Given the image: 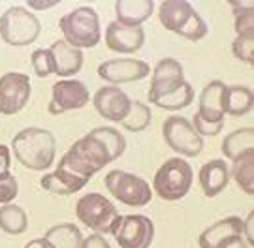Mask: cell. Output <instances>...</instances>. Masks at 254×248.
<instances>
[{
	"label": "cell",
	"mask_w": 254,
	"mask_h": 248,
	"mask_svg": "<svg viewBox=\"0 0 254 248\" xmlns=\"http://www.w3.org/2000/svg\"><path fill=\"white\" fill-rule=\"evenodd\" d=\"M11 154L32 171H47L55 164L57 141L49 130L30 126L17 132L11 139Z\"/></svg>",
	"instance_id": "cell-1"
},
{
	"label": "cell",
	"mask_w": 254,
	"mask_h": 248,
	"mask_svg": "<svg viewBox=\"0 0 254 248\" xmlns=\"http://www.w3.org/2000/svg\"><path fill=\"white\" fill-rule=\"evenodd\" d=\"M111 162H115V160L108 147L92 132H89L85 138L77 139L70 147V150H66V154L59 160L57 167L75 175V177L91 181L92 175L98 173Z\"/></svg>",
	"instance_id": "cell-2"
},
{
	"label": "cell",
	"mask_w": 254,
	"mask_h": 248,
	"mask_svg": "<svg viewBox=\"0 0 254 248\" xmlns=\"http://www.w3.org/2000/svg\"><path fill=\"white\" fill-rule=\"evenodd\" d=\"M158 21L166 30L177 36L200 42L207 36L209 28L200 13L187 0H164L158 8Z\"/></svg>",
	"instance_id": "cell-3"
},
{
	"label": "cell",
	"mask_w": 254,
	"mask_h": 248,
	"mask_svg": "<svg viewBox=\"0 0 254 248\" xmlns=\"http://www.w3.org/2000/svg\"><path fill=\"white\" fill-rule=\"evenodd\" d=\"M59 27L64 36V42L79 51L96 47L102 40L100 17L96 9L91 6H79L68 11L61 17Z\"/></svg>",
	"instance_id": "cell-4"
},
{
	"label": "cell",
	"mask_w": 254,
	"mask_h": 248,
	"mask_svg": "<svg viewBox=\"0 0 254 248\" xmlns=\"http://www.w3.org/2000/svg\"><path fill=\"white\" fill-rule=\"evenodd\" d=\"M192 179V167L185 158H170L156 169L153 190L164 201H179L190 192Z\"/></svg>",
	"instance_id": "cell-5"
},
{
	"label": "cell",
	"mask_w": 254,
	"mask_h": 248,
	"mask_svg": "<svg viewBox=\"0 0 254 248\" xmlns=\"http://www.w3.org/2000/svg\"><path fill=\"white\" fill-rule=\"evenodd\" d=\"M40 19L23 6H11L0 15V38L8 46H30L40 38Z\"/></svg>",
	"instance_id": "cell-6"
},
{
	"label": "cell",
	"mask_w": 254,
	"mask_h": 248,
	"mask_svg": "<svg viewBox=\"0 0 254 248\" xmlns=\"http://www.w3.org/2000/svg\"><path fill=\"white\" fill-rule=\"evenodd\" d=\"M75 216L85 228L92 233H111V228L119 218V211L106 196L98 192H89L81 196L75 203Z\"/></svg>",
	"instance_id": "cell-7"
},
{
	"label": "cell",
	"mask_w": 254,
	"mask_h": 248,
	"mask_svg": "<svg viewBox=\"0 0 254 248\" xmlns=\"http://www.w3.org/2000/svg\"><path fill=\"white\" fill-rule=\"evenodd\" d=\"M106 188L109 194L123 205L128 207H143L153 199V188L145 179L123 169H113L106 175Z\"/></svg>",
	"instance_id": "cell-8"
},
{
	"label": "cell",
	"mask_w": 254,
	"mask_h": 248,
	"mask_svg": "<svg viewBox=\"0 0 254 248\" xmlns=\"http://www.w3.org/2000/svg\"><path fill=\"white\" fill-rule=\"evenodd\" d=\"M162 138L173 152L185 158H196L203 150V138L194 130L192 122L181 115H172L164 120Z\"/></svg>",
	"instance_id": "cell-9"
},
{
	"label": "cell",
	"mask_w": 254,
	"mask_h": 248,
	"mask_svg": "<svg viewBox=\"0 0 254 248\" xmlns=\"http://www.w3.org/2000/svg\"><path fill=\"white\" fill-rule=\"evenodd\" d=\"M111 235L121 248H151L154 241V224L145 214H119Z\"/></svg>",
	"instance_id": "cell-10"
},
{
	"label": "cell",
	"mask_w": 254,
	"mask_h": 248,
	"mask_svg": "<svg viewBox=\"0 0 254 248\" xmlns=\"http://www.w3.org/2000/svg\"><path fill=\"white\" fill-rule=\"evenodd\" d=\"M30 77L21 72H8L0 77V113L17 115L30 100Z\"/></svg>",
	"instance_id": "cell-11"
},
{
	"label": "cell",
	"mask_w": 254,
	"mask_h": 248,
	"mask_svg": "<svg viewBox=\"0 0 254 248\" xmlns=\"http://www.w3.org/2000/svg\"><path fill=\"white\" fill-rule=\"evenodd\" d=\"M91 100L87 85L79 79H61L51 89V101L47 109L51 115H63L66 111H75L85 107Z\"/></svg>",
	"instance_id": "cell-12"
},
{
	"label": "cell",
	"mask_w": 254,
	"mask_h": 248,
	"mask_svg": "<svg viewBox=\"0 0 254 248\" xmlns=\"http://www.w3.org/2000/svg\"><path fill=\"white\" fill-rule=\"evenodd\" d=\"M98 75L106 83L113 87L125 85V83H136L145 79L151 74V66L139 58H111L98 66Z\"/></svg>",
	"instance_id": "cell-13"
},
{
	"label": "cell",
	"mask_w": 254,
	"mask_h": 248,
	"mask_svg": "<svg viewBox=\"0 0 254 248\" xmlns=\"http://www.w3.org/2000/svg\"><path fill=\"white\" fill-rule=\"evenodd\" d=\"M91 100L100 117L111 120V122H119V124L125 120V117L130 111V105H132V100L128 98L127 92L113 85H106V87L98 89Z\"/></svg>",
	"instance_id": "cell-14"
},
{
	"label": "cell",
	"mask_w": 254,
	"mask_h": 248,
	"mask_svg": "<svg viewBox=\"0 0 254 248\" xmlns=\"http://www.w3.org/2000/svg\"><path fill=\"white\" fill-rule=\"evenodd\" d=\"M183 81H185V70H183L181 62L175 58H162L154 66L153 77H151V89H149L147 98L151 101L162 94L175 91Z\"/></svg>",
	"instance_id": "cell-15"
},
{
	"label": "cell",
	"mask_w": 254,
	"mask_h": 248,
	"mask_svg": "<svg viewBox=\"0 0 254 248\" xmlns=\"http://www.w3.org/2000/svg\"><path fill=\"white\" fill-rule=\"evenodd\" d=\"M104 40H106V46L111 51L130 55V53H137L143 47V44H145V30H143V27L132 28L113 21V23L108 25Z\"/></svg>",
	"instance_id": "cell-16"
},
{
	"label": "cell",
	"mask_w": 254,
	"mask_h": 248,
	"mask_svg": "<svg viewBox=\"0 0 254 248\" xmlns=\"http://www.w3.org/2000/svg\"><path fill=\"white\" fill-rule=\"evenodd\" d=\"M228 85L222 81H211L201 91L198 100V115L207 122H224L226 115Z\"/></svg>",
	"instance_id": "cell-17"
},
{
	"label": "cell",
	"mask_w": 254,
	"mask_h": 248,
	"mask_svg": "<svg viewBox=\"0 0 254 248\" xmlns=\"http://www.w3.org/2000/svg\"><path fill=\"white\" fill-rule=\"evenodd\" d=\"M234 237H243V220L239 216H226L201 231L198 245L200 248H218Z\"/></svg>",
	"instance_id": "cell-18"
},
{
	"label": "cell",
	"mask_w": 254,
	"mask_h": 248,
	"mask_svg": "<svg viewBox=\"0 0 254 248\" xmlns=\"http://www.w3.org/2000/svg\"><path fill=\"white\" fill-rule=\"evenodd\" d=\"M53 56V74L63 79H72V75L79 74L83 68V51L68 46L64 40H57L49 47Z\"/></svg>",
	"instance_id": "cell-19"
},
{
	"label": "cell",
	"mask_w": 254,
	"mask_h": 248,
	"mask_svg": "<svg viewBox=\"0 0 254 248\" xmlns=\"http://www.w3.org/2000/svg\"><path fill=\"white\" fill-rule=\"evenodd\" d=\"M200 186L205 198H217L220 192H224V188L230 183V167L226 160H211L205 165H201L200 169Z\"/></svg>",
	"instance_id": "cell-20"
},
{
	"label": "cell",
	"mask_w": 254,
	"mask_h": 248,
	"mask_svg": "<svg viewBox=\"0 0 254 248\" xmlns=\"http://www.w3.org/2000/svg\"><path fill=\"white\" fill-rule=\"evenodd\" d=\"M153 0H117L115 2V21L125 27H141L153 15Z\"/></svg>",
	"instance_id": "cell-21"
},
{
	"label": "cell",
	"mask_w": 254,
	"mask_h": 248,
	"mask_svg": "<svg viewBox=\"0 0 254 248\" xmlns=\"http://www.w3.org/2000/svg\"><path fill=\"white\" fill-rule=\"evenodd\" d=\"M87 179H81V177H75V175L68 173L64 169H55L53 173H46L42 177V188L49 194H55V196H72V194L79 192L81 188L87 186Z\"/></svg>",
	"instance_id": "cell-22"
},
{
	"label": "cell",
	"mask_w": 254,
	"mask_h": 248,
	"mask_svg": "<svg viewBox=\"0 0 254 248\" xmlns=\"http://www.w3.org/2000/svg\"><path fill=\"white\" fill-rule=\"evenodd\" d=\"M234 165L230 169V177L237 183V186L249 196H254V149L247 150L245 154L232 160Z\"/></svg>",
	"instance_id": "cell-23"
},
{
	"label": "cell",
	"mask_w": 254,
	"mask_h": 248,
	"mask_svg": "<svg viewBox=\"0 0 254 248\" xmlns=\"http://www.w3.org/2000/svg\"><path fill=\"white\" fill-rule=\"evenodd\" d=\"M192 101H194V87L185 79L175 91L154 98V100H151V103H154L156 107H160L164 111H181L185 107H189Z\"/></svg>",
	"instance_id": "cell-24"
},
{
	"label": "cell",
	"mask_w": 254,
	"mask_h": 248,
	"mask_svg": "<svg viewBox=\"0 0 254 248\" xmlns=\"http://www.w3.org/2000/svg\"><path fill=\"white\" fill-rule=\"evenodd\" d=\"M254 107V92L245 85H234L226 91V115L243 117Z\"/></svg>",
	"instance_id": "cell-25"
},
{
	"label": "cell",
	"mask_w": 254,
	"mask_h": 248,
	"mask_svg": "<svg viewBox=\"0 0 254 248\" xmlns=\"http://www.w3.org/2000/svg\"><path fill=\"white\" fill-rule=\"evenodd\" d=\"M44 237L53 248H79L83 233L75 224H57L46 231Z\"/></svg>",
	"instance_id": "cell-26"
},
{
	"label": "cell",
	"mask_w": 254,
	"mask_h": 248,
	"mask_svg": "<svg viewBox=\"0 0 254 248\" xmlns=\"http://www.w3.org/2000/svg\"><path fill=\"white\" fill-rule=\"evenodd\" d=\"M254 149V128H239L222 139V154L230 160Z\"/></svg>",
	"instance_id": "cell-27"
},
{
	"label": "cell",
	"mask_w": 254,
	"mask_h": 248,
	"mask_svg": "<svg viewBox=\"0 0 254 248\" xmlns=\"http://www.w3.org/2000/svg\"><path fill=\"white\" fill-rule=\"evenodd\" d=\"M28 228V216L23 207L8 203L0 207V230L8 235H21Z\"/></svg>",
	"instance_id": "cell-28"
},
{
	"label": "cell",
	"mask_w": 254,
	"mask_h": 248,
	"mask_svg": "<svg viewBox=\"0 0 254 248\" xmlns=\"http://www.w3.org/2000/svg\"><path fill=\"white\" fill-rule=\"evenodd\" d=\"M151 120H153V113H151V107L145 105L143 101L139 100H132V105H130V111H128V115L125 117V120L121 122V126L128 132H143V130L149 128V124H151Z\"/></svg>",
	"instance_id": "cell-29"
},
{
	"label": "cell",
	"mask_w": 254,
	"mask_h": 248,
	"mask_svg": "<svg viewBox=\"0 0 254 248\" xmlns=\"http://www.w3.org/2000/svg\"><path fill=\"white\" fill-rule=\"evenodd\" d=\"M91 132L108 147L113 160H117V158H121L125 154V150H127V139H125V136L119 130L109 128V126H100V128H94Z\"/></svg>",
	"instance_id": "cell-30"
},
{
	"label": "cell",
	"mask_w": 254,
	"mask_h": 248,
	"mask_svg": "<svg viewBox=\"0 0 254 248\" xmlns=\"http://www.w3.org/2000/svg\"><path fill=\"white\" fill-rule=\"evenodd\" d=\"M232 55L236 56L237 60L254 66V30L237 34V38L232 44Z\"/></svg>",
	"instance_id": "cell-31"
},
{
	"label": "cell",
	"mask_w": 254,
	"mask_h": 248,
	"mask_svg": "<svg viewBox=\"0 0 254 248\" xmlns=\"http://www.w3.org/2000/svg\"><path fill=\"white\" fill-rule=\"evenodd\" d=\"M30 62H32V68H34V74L40 79H46V77H49V75L53 74V56H51L49 47L47 49H36V51H32Z\"/></svg>",
	"instance_id": "cell-32"
},
{
	"label": "cell",
	"mask_w": 254,
	"mask_h": 248,
	"mask_svg": "<svg viewBox=\"0 0 254 248\" xmlns=\"http://www.w3.org/2000/svg\"><path fill=\"white\" fill-rule=\"evenodd\" d=\"M17 194H19L17 179L9 173V171L0 175V205L13 203V199L17 198Z\"/></svg>",
	"instance_id": "cell-33"
},
{
	"label": "cell",
	"mask_w": 254,
	"mask_h": 248,
	"mask_svg": "<svg viewBox=\"0 0 254 248\" xmlns=\"http://www.w3.org/2000/svg\"><path fill=\"white\" fill-rule=\"evenodd\" d=\"M192 126H194V130L200 134L201 138H215V136L220 134L224 122H207V120H203L200 115L196 113V115L192 117Z\"/></svg>",
	"instance_id": "cell-34"
},
{
	"label": "cell",
	"mask_w": 254,
	"mask_h": 248,
	"mask_svg": "<svg viewBox=\"0 0 254 248\" xmlns=\"http://www.w3.org/2000/svg\"><path fill=\"white\" fill-rule=\"evenodd\" d=\"M234 28L237 34H243L249 30H254V9L234 13Z\"/></svg>",
	"instance_id": "cell-35"
},
{
	"label": "cell",
	"mask_w": 254,
	"mask_h": 248,
	"mask_svg": "<svg viewBox=\"0 0 254 248\" xmlns=\"http://www.w3.org/2000/svg\"><path fill=\"white\" fill-rule=\"evenodd\" d=\"M79 248H111V247H109V243L106 241L104 235H100V233H92V235H89V237H83Z\"/></svg>",
	"instance_id": "cell-36"
},
{
	"label": "cell",
	"mask_w": 254,
	"mask_h": 248,
	"mask_svg": "<svg viewBox=\"0 0 254 248\" xmlns=\"http://www.w3.org/2000/svg\"><path fill=\"white\" fill-rule=\"evenodd\" d=\"M243 237L249 247H254V211L247 214V218L243 220Z\"/></svg>",
	"instance_id": "cell-37"
},
{
	"label": "cell",
	"mask_w": 254,
	"mask_h": 248,
	"mask_svg": "<svg viewBox=\"0 0 254 248\" xmlns=\"http://www.w3.org/2000/svg\"><path fill=\"white\" fill-rule=\"evenodd\" d=\"M9 165H11V152H9V147L0 143V175L8 173Z\"/></svg>",
	"instance_id": "cell-38"
},
{
	"label": "cell",
	"mask_w": 254,
	"mask_h": 248,
	"mask_svg": "<svg viewBox=\"0 0 254 248\" xmlns=\"http://www.w3.org/2000/svg\"><path fill=\"white\" fill-rule=\"evenodd\" d=\"M228 4L232 6V11L234 13H239V11H249V9H254V2L253 0H228Z\"/></svg>",
	"instance_id": "cell-39"
},
{
	"label": "cell",
	"mask_w": 254,
	"mask_h": 248,
	"mask_svg": "<svg viewBox=\"0 0 254 248\" xmlns=\"http://www.w3.org/2000/svg\"><path fill=\"white\" fill-rule=\"evenodd\" d=\"M59 4V0H27V6L28 8H34V9H49V8H55Z\"/></svg>",
	"instance_id": "cell-40"
},
{
	"label": "cell",
	"mask_w": 254,
	"mask_h": 248,
	"mask_svg": "<svg viewBox=\"0 0 254 248\" xmlns=\"http://www.w3.org/2000/svg\"><path fill=\"white\" fill-rule=\"evenodd\" d=\"M218 248H251V247L247 245L243 237H234V239L226 241L224 245H220Z\"/></svg>",
	"instance_id": "cell-41"
},
{
	"label": "cell",
	"mask_w": 254,
	"mask_h": 248,
	"mask_svg": "<svg viewBox=\"0 0 254 248\" xmlns=\"http://www.w3.org/2000/svg\"><path fill=\"white\" fill-rule=\"evenodd\" d=\"M25 248H53V247L49 245V241H47L46 237H42V239L28 241L27 245H25Z\"/></svg>",
	"instance_id": "cell-42"
}]
</instances>
